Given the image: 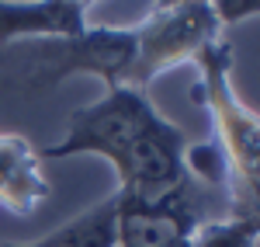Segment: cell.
Listing matches in <instances>:
<instances>
[{
	"label": "cell",
	"mask_w": 260,
	"mask_h": 247,
	"mask_svg": "<svg viewBox=\"0 0 260 247\" xmlns=\"http://www.w3.org/2000/svg\"><path fill=\"white\" fill-rule=\"evenodd\" d=\"M136 63V32L132 24H104L87 28L77 39L42 42L31 52L28 87L49 91L70 77H98L104 87H128V73Z\"/></svg>",
	"instance_id": "4"
},
{
	"label": "cell",
	"mask_w": 260,
	"mask_h": 247,
	"mask_svg": "<svg viewBox=\"0 0 260 247\" xmlns=\"http://www.w3.org/2000/svg\"><path fill=\"white\" fill-rule=\"evenodd\" d=\"M136 32V63L128 73V87L146 91L160 73L180 63H194L205 45L222 39V24L205 0L180 4H149V14L132 24Z\"/></svg>",
	"instance_id": "3"
},
{
	"label": "cell",
	"mask_w": 260,
	"mask_h": 247,
	"mask_svg": "<svg viewBox=\"0 0 260 247\" xmlns=\"http://www.w3.org/2000/svg\"><path fill=\"white\" fill-rule=\"evenodd\" d=\"M198 227L191 181L160 199L118 195V247H187Z\"/></svg>",
	"instance_id": "5"
},
{
	"label": "cell",
	"mask_w": 260,
	"mask_h": 247,
	"mask_svg": "<svg viewBox=\"0 0 260 247\" xmlns=\"http://www.w3.org/2000/svg\"><path fill=\"white\" fill-rule=\"evenodd\" d=\"M52 195L42 174V153L18 132H0V209L31 216Z\"/></svg>",
	"instance_id": "7"
},
{
	"label": "cell",
	"mask_w": 260,
	"mask_h": 247,
	"mask_svg": "<svg viewBox=\"0 0 260 247\" xmlns=\"http://www.w3.org/2000/svg\"><path fill=\"white\" fill-rule=\"evenodd\" d=\"M219 24H236V21H246V18H260V0H219L212 4Z\"/></svg>",
	"instance_id": "9"
},
{
	"label": "cell",
	"mask_w": 260,
	"mask_h": 247,
	"mask_svg": "<svg viewBox=\"0 0 260 247\" xmlns=\"http://www.w3.org/2000/svg\"><path fill=\"white\" fill-rule=\"evenodd\" d=\"M87 7L77 0H35V4H7L0 0V45L18 39H77L87 24Z\"/></svg>",
	"instance_id": "6"
},
{
	"label": "cell",
	"mask_w": 260,
	"mask_h": 247,
	"mask_svg": "<svg viewBox=\"0 0 260 247\" xmlns=\"http://www.w3.org/2000/svg\"><path fill=\"white\" fill-rule=\"evenodd\" d=\"M198 91L212 119V143L222 150L229 164L225 195H253L260 191V112H253L233 87V45L215 39L198 52Z\"/></svg>",
	"instance_id": "1"
},
{
	"label": "cell",
	"mask_w": 260,
	"mask_h": 247,
	"mask_svg": "<svg viewBox=\"0 0 260 247\" xmlns=\"http://www.w3.org/2000/svg\"><path fill=\"white\" fill-rule=\"evenodd\" d=\"M0 247H66L62 244V237L52 230L49 237H42V240H31V244H0Z\"/></svg>",
	"instance_id": "10"
},
{
	"label": "cell",
	"mask_w": 260,
	"mask_h": 247,
	"mask_svg": "<svg viewBox=\"0 0 260 247\" xmlns=\"http://www.w3.org/2000/svg\"><path fill=\"white\" fill-rule=\"evenodd\" d=\"M163 122V115L153 108L146 91L136 87H108L104 98L94 104H83L70 115L66 136L56 146L45 150V157L62 160V157H101L121 174L128 160L136 157L139 143Z\"/></svg>",
	"instance_id": "2"
},
{
	"label": "cell",
	"mask_w": 260,
	"mask_h": 247,
	"mask_svg": "<svg viewBox=\"0 0 260 247\" xmlns=\"http://www.w3.org/2000/svg\"><path fill=\"white\" fill-rule=\"evenodd\" d=\"M260 230L250 219L225 216V219H201L187 247H257Z\"/></svg>",
	"instance_id": "8"
}]
</instances>
